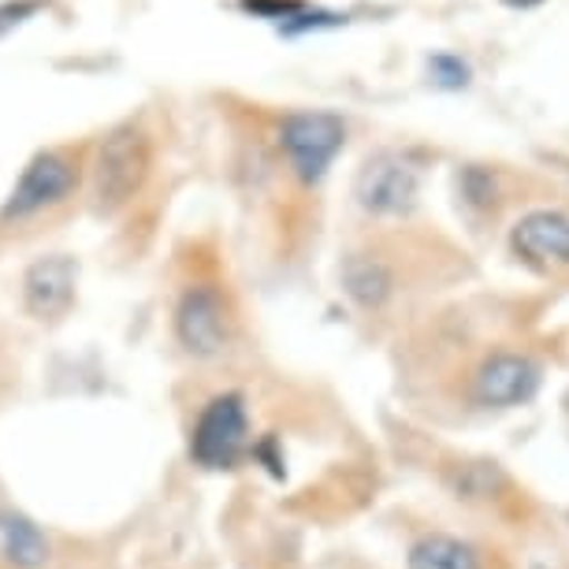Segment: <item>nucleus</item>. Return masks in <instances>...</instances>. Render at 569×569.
<instances>
[{
    "label": "nucleus",
    "mask_w": 569,
    "mask_h": 569,
    "mask_svg": "<svg viewBox=\"0 0 569 569\" xmlns=\"http://www.w3.org/2000/svg\"><path fill=\"white\" fill-rule=\"evenodd\" d=\"M74 261L71 257H41L27 268L23 276V302L34 317L41 320H57L68 313L71 298H74Z\"/></svg>",
    "instance_id": "nucleus-8"
},
{
    "label": "nucleus",
    "mask_w": 569,
    "mask_h": 569,
    "mask_svg": "<svg viewBox=\"0 0 569 569\" xmlns=\"http://www.w3.org/2000/svg\"><path fill=\"white\" fill-rule=\"evenodd\" d=\"M502 4H507V8H521V12H525V8H536V4H543V0H502Z\"/></svg>",
    "instance_id": "nucleus-17"
},
{
    "label": "nucleus",
    "mask_w": 569,
    "mask_h": 569,
    "mask_svg": "<svg viewBox=\"0 0 569 569\" xmlns=\"http://www.w3.org/2000/svg\"><path fill=\"white\" fill-rule=\"evenodd\" d=\"M250 439V421H246L242 395H217L198 413V425L190 432V458L201 469H234Z\"/></svg>",
    "instance_id": "nucleus-3"
},
{
    "label": "nucleus",
    "mask_w": 569,
    "mask_h": 569,
    "mask_svg": "<svg viewBox=\"0 0 569 569\" xmlns=\"http://www.w3.org/2000/svg\"><path fill=\"white\" fill-rule=\"evenodd\" d=\"M79 182V168L68 153H38L34 160L27 164V171L19 176L16 190L8 194L4 201V220H27V217H38L41 209H52L60 206L63 198L74 190Z\"/></svg>",
    "instance_id": "nucleus-5"
},
{
    "label": "nucleus",
    "mask_w": 569,
    "mask_h": 569,
    "mask_svg": "<svg viewBox=\"0 0 569 569\" xmlns=\"http://www.w3.org/2000/svg\"><path fill=\"white\" fill-rule=\"evenodd\" d=\"M279 146L291 157L295 176L313 187L347 146V123L336 112H295L279 123Z\"/></svg>",
    "instance_id": "nucleus-2"
},
{
    "label": "nucleus",
    "mask_w": 569,
    "mask_h": 569,
    "mask_svg": "<svg viewBox=\"0 0 569 569\" xmlns=\"http://www.w3.org/2000/svg\"><path fill=\"white\" fill-rule=\"evenodd\" d=\"M510 246L532 264H569V212L536 209L510 231Z\"/></svg>",
    "instance_id": "nucleus-9"
},
{
    "label": "nucleus",
    "mask_w": 569,
    "mask_h": 569,
    "mask_svg": "<svg viewBox=\"0 0 569 569\" xmlns=\"http://www.w3.org/2000/svg\"><path fill=\"white\" fill-rule=\"evenodd\" d=\"M176 336L194 358H217L228 347V306L217 287L198 283L176 306Z\"/></svg>",
    "instance_id": "nucleus-7"
},
{
    "label": "nucleus",
    "mask_w": 569,
    "mask_h": 569,
    "mask_svg": "<svg viewBox=\"0 0 569 569\" xmlns=\"http://www.w3.org/2000/svg\"><path fill=\"white\" fill-rule=\"evenodd\" d=\"M417 190H421L417 168H410L395 153L369 157L361 164L358 179H353L358 206L365 212H376V217H402V212H410L417 206Z\"/></svg>",
    "instance_id": "nucleus-4"
},
{
    "label": "nucleus",
    "mask_w": 569,
    "mask_h": 569,
    "mask_svg": "<svg viewBox=\"0 0 569 569\" xmlns=\"http://www.w3.org/2000/svg\"><path fill=\"white\" fill-rule=\"evenodd\" d=\"M342 287L361 309H380L388 306V298L395 291V276L380 257L369 253H353L342 261Z\"/></svg>",
    "instance_id": "nucleus-10"
},
{
    "label": "nucleus",
    "mask_w": 569,
    "mask_h": 569,
    "mask_svg": "<svg viewBox=\"0 0 569 569\" xmlns=\"http://www.w3.org/2000/svg\"><path fill=\"white\" fill-rule=\"evenodd\" d=\"M246 12H257L264 19H291L302 12V4L298 0H242Z\"/></svg>",
    "instance_id": "nucleus-14"
},
{
    "label": "nucleus",
    "mask_w": 569,
    "mask_h": 569,
    "mask_svg": "<svg viewBox=\"0 0 569 569\" xmlns=\"http://www.w3.org/2000/svg\"><path fill=\"white\" fill-rule=\"evenodd\" d=\"M0 551L19 569H41L49 562V543L38 532V525H30L19 513H0Z\"/></svg>",
    "instance_id": "nucleus-12"
},
{
    "label": "nucleus",
    "mask_w": 569,
    "mask_h": 569,
    "mask_svg": "<svg viewBox=\"0 0 569 569\" xmlns=\"http://www.w3.org/2000/svg\"><path fill=\"white\" fill-rule=\"evenodd\" d=\"M406 562H410V569H485V558H480L477 547L447 532L421 536L410 547Z\"/></svg>",
    "instance_id": "nucleus-11"
},
{
    "label": "nucleus",
    "mask_w": 569,
    "mask_h": 569,
    "mask_svg": "<svg viewBox=\"0 0 569 569\" xmlns=\"http://www.w3.org/2000/svg\"><path fill=\"white\" fill-rule=\"evenodd\" d=\"M428 74L439 90H466L469 86V63L450 57V52H439V57L428 60Z\"/></svg>",
    "instance_id": "nucleus-13"
},
{
    "label": "nucleus",
    "mask_w": 569,
    "mask_h": 569,
    "mask_svg": "<svg viewBox=\"0 0 569 569\" xmlns=\"http://www.w3.org/2000/svg\"><path fill=\"white\" fill-rule=\"evenodd\" d=\"M34 0H23V4H8V8H0V34H4V30L8 27H12V23H19V19H23V16H30V12H34Z\"/></svg>",
    "instance_id": "nucleus-16"
},
{
    "label": "nucleus",
    "mask_w": 569,
    "mask_h": 569,
    "mask_svg": "<svg viewBox=\"0 0 569 569\" xmlns=\"http://www.w3.org/2000/svg\"><path fill=\"white\" fill-rule=\"evenodd\" d=\"M149 176V138L134 127H120L101 142L93 157V201L112 212L127 206Z\"/></svg>",
    "instance_id": "nucleus-1"
},
{
    "label": "nucleus",
    "mask_w": 569,
    "mask_h": 569,
    "mask_svg": "<svg viewBox=\"0 0 569 569\" xmlns=\"http://www.w3.org/2000/svg\"><path fill=\"white\" fill-rule=\"evenodd\" d=\"M295 23H283L287 34H298V30H320V27H339L347 23V16H331V12H298L291 16Z\"/></svg>",
    "instance_id": "nucleus-15"
},
{
    "label": "nucleus",
    "mask_w": 569,
    "mask_h": 569,
    "mask_svg": "<svg viewBox=\"0 0 569 569\" xmlns=\"http://www.w3.org/2000/svg\"><path fill=\"white\" fill-rule=\"evenodd\" d=\"M540 361L518 350H499L480 361L472 376V399L488 410H507V406L529 402L540 388Z\"/></svg>",
    "instance_id": "nucleus-6"
}]
</instances>
